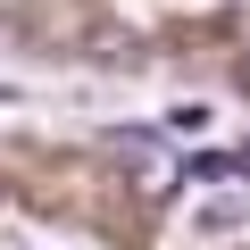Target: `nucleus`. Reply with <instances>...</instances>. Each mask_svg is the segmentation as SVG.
Returning a JSON list of instances; mask_svg holds the SVG:
<instances>
[{
	"mask_svg": "<svg viewBox=\"0 0 250 250\" xmlns=\"http://www.w3.org/2000/svg\"><path fill=\"white\" fill-rule=\"evenodd\" d=\"M92 150H100V159H117V167H134V184H142L150 200H167V192H175V175H184V167H175V150H167L159 134H142V125H108Z\"/></svg>",
	"mask_w": 250,
	"mask_h": 250,
	"instance_id": "f257e3e1",
	"label": "nucleus"
},
{
	"mask_svg": "<svg viewBox=\"0 0 250 250\" xmlns=\"http://www.w3.org/2000/svg\"><path fill=\"white\" fill-rule=\"evenodd\" d=\"M233 225H250V192H217V200H200V233H233Z\"/></svg>",
	"mask_w": 250,
	"mask_h": 250,
	"instance_id": "f03ea898",
	"label": "nucleus"
},
{
	"mask_svg": "<svg viewBox=\"0 0 250 250\" xmlns=\"http://www.w3.org/2000/svg\"><path fill=\"white\" fill-rule=\"evenodd\" d=\"M167 125H175V134H184V142H200V134H208V125H217V117H208L200 100H175V108H167Z\"/></svg>",
	"mask_w": 250,
	"mask_h": 250,
	"instance_id": "7ed1b4c3",
	"label": "nucleus"
},
{
	"mask_svg": "<svg viewBox=\"0 0 250 250\" xmlns=\"http://www.w3.org/2000/svg\"><path fill=\"white\" fill-rule=\"evenodd\" d=\"M233 167H242V175H250V142H242V159H233Z\"/></svg>",
	"mask_w": 250,
	"mask_h": 250,
	"instance_id": "20e7f679",
	"label": "nucleus"
}]
</instances>
